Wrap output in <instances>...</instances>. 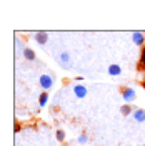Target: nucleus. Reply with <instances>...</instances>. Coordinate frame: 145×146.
I'll return each instance as SVG.
<instances>
[{"label": "nucleus", "mask_w": 145, "mask_h": 146, "mask_svg": "<svg viewBox=\"0 0 145 146\" xmlns=\"http://www.w3.org/2000/svg\"><path fill=\"white\" fill-rule=\"evenodd\" d=\"M134 42H135V43H142V42H144V35H142V33H135V35H134Z\"/></svg>", "instance_id": "3"}, {"label": "nucleus", "mask_w": 145, "mask_h": 146, "mask_svg": "<svg viewBox=\"0 0 145 146\" xmlns=\"http://www.w3.org/2000/svg\"><path fill=\"white\" fill-rule=\"evenodd\" d=\"M40 83H42L44 88H50V86H52V80H50V76H47V75H44V76L40 78Z\"/></svg>", "instance_id": "1"}, {"label": "nucleus", "mask_w": 145, "mask_h": 146, "mask_svg": "<svg viewBox=\"0 0 145 146\" xmlns=\"http://www.w3.org/2000/svg\"><path fill=\"white\" fill-rule=\"evenodd\" d=\"M75 91H77V96H83V95H85V88H82V86H77V88H75Z\"/></svg>", "instance_id": "7"}, {"label": "nucleus", "mask_w": 145, "mask_h": 146, "mask_svg": "<svg viewBox=\"0 0 145 146\" xmlns=\"http://www.w3.org/2000/svg\"><path fill=\"white\" fill-rule=\"evenodd\" d=\"M57 138H58V139H64V133H62V131H58V133H57Z\"/></svg>", "instance_id": "11"}, {"label": "nucleus", "mask_w": 145, "mask_h": 146, "mask_svg": "<svg viewBox=\"0 0 145 146\" xmlns=\"http://www.w3.org/2000/svg\"><path fill=\"white\" fill-rule=\"evenodd\" d=\"M135 118L138 119V121H144V119H145V113H144V111H137V113H135Z\"/></svg>", "instance_id": "6"}, {"label": "nucleus", "mask_w": 145, "mask_h": 146, "mask_svg": "<svg viewBox=\"0 0 145 146\" xmlns=\"http://www.w3.org/2000/svg\"><path fill=\"white\" fill-rule=\"evenodd\" d=\"M128 111H130V106H124V108H122V113H124V115H127Z\"/></svg>", "instance_id": "10"}, {"label": "nucleus", "mask_w": 145, "mask_h": 146, "mask_svg": "<svg viewBox=\"0 0 145 146\" xmlns=\"http://www.w3.org/2000/svg\"><path fill=\"white\" fill-rule=\"evenodd\" d=\"M109 72L112 73V75H118V73H120V68H118L117 65H112V66L109 68Z\"/></svg>", "instance_id": "4"}, {"label": "nucleus", "mask_w": 145, "mask_h": 146, "mask_svg": "<svg viewBox=\"0 0 145 146\" xmlns=\"http://www.w3.org/2000/svg\"><path fill=\"white\" fill-rule=\"evenodd\" d=\"M25 58H27V60H34V52H32V50H25Z\"/></svg>", "instance_id": "8"}, {"label": "nucleus", "mask_w": 145, "mask_h": 146, "mask_svg": "<svg viewBox=\"0 0 145 146\" xmlns=\"http://www.w3.org/2000/svg\"><path fill=\"white\" fill-rule=\"evenodd\" d=\"M47 101V93H42V96H40V105H45Z\"/></svg>", "instance_id": "9"}, {"label": "nucleus", "mask_w": 145, "mask_h": 146, "mask_svg": "<svg viewBox=\"0 0 145 146\" xmlns=\"http://www.w3.org/2000/svg\"><path fill=\"white\" fill-rule=\"evenodd\" d=\"M142 63H145V50H144V53H142Z\"/></svg>", "instance_id": "12"}, {"label": "nucleus", "mask_w": 145, "mask_h": 146, "mask_svg": "<svg viewBox=\"0 0 145 146\" xmlns=\"http://www.w3.org/2000/svg\"><path fill=\"white\" fill-rule=\"evenodd\" d=\"M124 96H125V100H134V91L132 90H125Z\"/></svg>", "instance_id": "5"}, {"label": "nucleus", "mask_w": 145, "mask_h": 146, "mask_svg": "<svg viewBox=\"0 0 145 146\" xmlns=\"http://www.w3.org/2000/svg\"><path fill=\"white\" fill-rule=\"evenodd\" d=\"M47 38H48L47 33H38V35H37V42H38V43H45Z\"/></svg>", "instance_id": "2"}]
</instances>
